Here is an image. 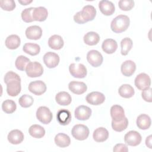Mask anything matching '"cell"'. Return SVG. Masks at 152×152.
Instances as JSON below:
<instances>
[{
    "instance_id": "obj_18",
    "label": "cell",
    "mask_w": 152,
    "mask_h": 152,
    "mask_svg": "<svg viewBox=\"0 0 152 152\" xmlns=\"http://www.w3.org/2000/svg\"><path fill=\"white\" fill-rule=\"evenodd\" d=\"M21 81L13 80L7 84V92L10 96H17L21 91Z\"/></svg>"
},
{
    "instance_id": "obj_26",
    "label": "cell",
    "mask_w": 152,
    "mask_h": 152,
    "mask_svg": "<svg viewBox=\"0 0 152 152\" xmlns=\"http://www.w3.org/2000/svg\"><path fill=\"white\" fill-rule=\"evenodd\" d=\"M137 125L138 128L145 130L150 128L151 126L150 117L146 114H141L137 118Z\"/></svg>"
},
{
    "instance_id": "obj_42",
    "label": "cell",
    "mask_w": 152,
    "mask_h": 152,
    "mask_svg": "<svg viewBox=\"0 0 152 152\" xmlns=\"http://www.w3.org/2000/svg\"><path fill=\"white\" fill-rule=\"evenodd\" d=\"M4 80V83L6 84H7L8 83L13 80L21 81V78L15 72H14L12 71H8L5 74Z\"/></svg>"
},
{
    "instance_id": "obj_14",
    "label": "cell",
    "mask_w": 152,
    "mask_h": 152,
    "mask_svg": "<svg viewBox=\"0 0 152 152\" xmlns=\"http://www.w3.org/2000/svg\"><path fill=\"white\" fill-rule=\"evenodd\" d=\"M99 8L100 11L104 15H112L115 10L114 4L109 1L102 0L99 3Z\"/></svg>"
},
{
    "instance_id": "obj_11",
    "label": "cell",
    "mask_w": 152,
    "mask_h": 152,
    "mask_svg": "<svg viewBox=\"0 0 152 152\" xmlns=\"http://www.w3.org/2000/svg\"><path fill=\"white\" fill-rule=\"evenodd\" d=\"M86 100L88 103L97 106L102 104L104 102L105 96L100 92L93 91L87 95Z\"/></svg>"
},
{
    "instance_id": "obj_24",
    "label": "cell",
    "mask_w": 152,
    "mask_h": 152,
    "mask_svg": "<svg viewBox=\"0 0 152 152\" xmlns=\"http://www.w3.org/2000/svg\"><path fill=\"white\" fill-rule=\"evenodd\" d=\"M102 48L105 53L107 54H112L118 48V44L114 39H107L103 42Z\"/></svg>"
},
{
    "instance_id": "obj_17",
    "label": "cell",
    "mask_w": 152,
    "mask_h": 152,
    "mask_svg": "<svg viewBox=\"0 0 152 152\" xmlns=\"http://www.w3.org/2000/svg\"><path fill=\"white\" fill-rule=\"evenodd\" d=\"M42 35V30L38 26H31L26 30V36L27 38L31 40H38Z\"/></svg>"
},
{
    "instance_id": "obj_8",
    "label": "cell",
    "mask_w": 152,
    "mask_h": 152,
    "mask_svg": "<svg viewBox=\"0 0 152 152\" xmlns=\"http://www.w3.org/2000/svg\"><path fill=\"white\" fill-rule=\"evenodd\" d=\"M87 60L94 67H98L103 62L102 55L96 50H91L87 54Z\"/></svg>"
},
{
    "instance_id": "obj_38",
    "label": "cell",
    "mask_w": 152,
    "mask_h": 152,
    "mask_svg": "<svg viewBox=\"0 0 152 152\" xmlns=\"http://www.w3.org/2000/svg\"><path fill=\"white\" fill-rule=\"evenodd\" d=\"M34 102L33 98L28 94H24L21 96L18 100L20 105L24 108L30 107Z\"/></svg>"
},
{
    "instance_id": "obj_2",
    "label": "cell",
    "mask_w": 152,
    "mask_h": 152,
    "mask_svg": "<svg viewBox=\"0 0 152 152\" xmlns=\"http://www.w3.org/2000/svg\"><path fill=\"white\" fill-rule=\"evenodd\" d=\"M130 23L129 18L125 15H119L113 18L110 24L111 30L116 33L126 31Z\"/></svg>"
},
{
    "instance_id": "obj_37",
    "label": "cell",
    "mask_w": 152,
    "mask_h": 152,
    "mask_svg": "<svg viewBox=\"0 0 152 152\" xmlns=\"http://www.w3.org/2000/svg\"><path fill=\"white\" fill-rule=\"evenodd\" d=\"M121 54L124 56L126 55L132 46V41L129 37L124 38L121 42Z\"/></svg>"
},
{
    "instance_id": "obj_19",
    "label": "cell",
    "mask_w": 152,
    "mask_h": 152,
    "mask_svg": "<svg viewBox=\"0 0 152 152\" xmlns=\"http://www.w3.org/2000/svg\"><path fill=\"white\" fill-rule=\"evenodd\" d=\"M23 133L18 129L11 131L8 134V140L12 144H19L24 140Z\"/></svg>"
},
{
    "instance_id": "obj_10",
    "label": "cell",
    "mask_w": 152,
    "mask_h": 152,
    "mask_svg": "<svg viewBox=\"0 0 152 152\" xmlns=\"http://www.w3.org/2000/svg\"><path fill=\"white\" fill-rule=\"evenodd\" d=\"M28 90L33 94L40 96L46 91V86L45 83L41 80L31 81L28 87Z\"/></svg>"
},
{
    "instance_id": "obj_7",
    "label": "cell",
    "mask_w": 152,
    "mask_h": 152,
    "mask_svg": "<svg viewBox=\"0 0 152 152\" xmlns=\"http://www.w3.org/2000/svg\"><path fill=\"white\" fill-rule=\"evenodd\" d=\"M142 138L140 134L136 131H130L124 136L125 142L130 146H137L141 142Z\"/></svg>"
},
{
    "instance_id": "obj_16",
    "label": "cell",
    "mask_w": 152,
    "mask_h": 152,
    "mask_svg": "<svg viewBox=\"0 0 152 152\" xmlns=\"http://www.w3.org/2000/svg\"><path fill=\"white\" fill-rule=\"evenodd\" d=\"M68 88L74 94H81L87 91V86L83 82L72 81L69 83Z\"/></svg>"
},
{
    "instance_id": "obj_32",
    "label": "cell",
    "mask_w": 152,
    "mask_h": 152,
    "mask_svg": "<svg viewBox=\"0 0 152 152\" xmlns=\"http://www.w3.org/2000/svg\"><path fill=\"white\" fill-rule=\"evenodd\" d=\"M30 135L33 138H41L45 134V130L43 127L39 125L34 124L31 125L28 129Z\"/></svg>"
},
{
    "instance_id": "obj_33",
    "label": "cell",
    "mask_w": 152,
    "mask_h": 152,
    "mask_svg": "<svg viewBox=\"0 0 152 152\" xmlns=\"http://www.w3.org/2000/svg\"><path fill=\"white\" fill-rule=\"evenodd\" d=\"M23 51L31 56H35L39 53L40 47L39 45L33 43H25L23 48Z\"/></svg>"
},
{
    "instance_id": "obj_4",
    "label": "cell",
    "mask_w": 152,
    "mask_h": 152,
    "mask_svg": "<svg viewBox=\"0 0 152 152\" xmlns=\"http://www.w3.org/2000/svg\"><path fill=\"white\" fill-rule=\"evenodd\" d=\"M26 72L29 77H38L43 74V68L38 62H30L26 66Z\"/></svg>"
},
{
    "instance_id": "obj_45",
    "label": "cell",
    "mask_w": 152,
    "mask_h": 152,
    "mask_svg": "<svg viewBox=\"0 0 152 152\" xmlns=\"http://www.w3.org/2000/svg\"><path fill=\"white\" fill-rule=\"evenodd\" d=\"M151 139L152 136L151 135L147 137L145 139V144L149 148H151Z\"/></svg>"
},
{
    "instance_id": "obj_40",
    "label": "cell",
    "mask_w": 152,
    "mask_h": 152,
    "mask_svg": "<svg viewBox=\"0 0 152 152\" xmlns=\"http://www.w3.org/2000/svg\"><path fill=\"white\" fill-rule=\"evenodd\" d=\"M0 7L4 10L11 11L15 9L16 5L13 0H1L0 1Z\"/></svg>"
},
{
    "instance_id": "obj_39",
    "label": "cell",
    "mask_w": 152,
    "mask_h": 152,
    "mask_svg": "<svg viewBox=\"0 0 152 152\" xmlns=\"http://www.w3.org/2000/svg\"><path fill=\"white\" fill-rule=\"evenodd\" d=\"M33 7H30L24 9L21 12V18L26 23H31L34 21L33 18V11L34 10Z\"/></svg>"
},
{
    "instance_id": "obj_15",
    "label": "cell",
    "mask_w": 152,
    "mask_h": 152,
    "mask_svg": "<svg viewBox=\"0 0 152 152\" xmlns=\"http://www.w3.org/2000/svg\"><path fill=\"white\" fill-rule=\"evenodd\" d=\"M136 64L131 60H126L124 62L121 67L122 74L126 77H130L135 72Z\"/></svg>"
},
{
    "instance_id": "obj_9",
    "label": "cell",
    "mask_w": 152,
    "mask_h": 152,
    "mask_svg": "<svg viewBox=\"0 0 152 152\" xmlns=\"http://www.w3.org/2000/svg\"><path fill=\"white\" fill-rule=\"evenodd\" d=\"M134 83L135 86L138 89L142 90L150 87L151 85V79L147 74L140 73L136 77Z\"/></svg>"
},
{
    "instance_id": "obj_28",
    "label": "cell",
    "mask_w": 152,
    "mask_h": 152,
    "mask_svg": "<svg viewBox=\"0 0 152 152\" xmlns=\"http://www.w3.org/2000/svg\"><path fill=\"white\" fill-rule=\"evenodd\" d=\"M55 142L59 147L65 148L70 145L71 140L69 137L64 133H59L55 137Z\"/></svg>"
},
{
    "instance_id": "obj_44",
    "label": "cell",
    "mask_w": 152,
    "mask_h": 152,
    "mask_svg": "<svg viewBox=\"0 0 152 152\" xmlns=\"http://www.w3.org/2000/svg\"><path fill=\"white\" fill-rule=\"evenodd\" d=\"M113 151L115 152H118V151H128V148L127 146L124 144H116L113 149Z\"/></svg>"
},
{
    "instance_id": "obj_5",
    "label": "cell",
    "mask_w": 152,
    "mask_h": 152,
    "mask_svg": "<svg viewBox=\"0 0 152 152\" xmlns=\"http://www.w3.org/2000/svg\"><path fill=\"white\" fill-rule=\"evenodd\" d=\"M52 113L46 106H40L36 111L37 119L43 124H49L52 119Z\"/></svg>"
},
{
    "instance_id": "obj_12",
    "label": "cell",
    "mask_w": 152,
    "mask_h": 152,
    "mask_svg": "<svg viewBox=\"0 0 152 152\" xmlns=\"http://www.w3.org/2000/svg\"><path fill=\"white\" fill-rule=\"evenodd\" d=\"M43 62L49 68H53L57 66L59 62V56L56 53L48 52L43 56Z\"/></svg>"
},
{
    "instance_id": "obj_35",
    "label": "cell",
    "mask_w": 152,
    "mask_h": 152,
    "mask_svg": "<svg viewBox=\"0 0 152 152\" xmlns=\"http://www.w3.org/2000/svg\"><path fill=\"white\" fill-rule=\"evenodd\" d=\"M17 109V105L14 101L7 99L3 102L2 104V110L7 113H12L15 111Z\"/></svg>"
},
{
    "instance_id": "obj_41",
    "label": "cell",
    "mask_w": 152,
    "mask_h": 152,
    "mask_svg": "<svg viewBox=\"0 0 152 152\" xmlns=\"http://www.w3.org/2000/svg\"><path fill=\"white\" fill-rule=\"evenodd\" d=\"M118 5L122 11H129L134 7V1L132 0H121L118 2Z\"/></svg>"
},
{
    "instance_id": "obj_36",
    "label": "cell",
    "mask_w": 152,
    "mask_h": 152,
    "mask_svg": "<svg viewBox=\"0 0 152 152\" xmlns=\"http://www.w3.org/2000/svg\"><path fill=\"white\" fill-rule=\"evenodd\" d=\"M29 62H30V61L28 58L24 55H20L17 58L15 62V65L17 69L24 71Z\"/></svg>"
},
{
    "instance_id": "obj_30",
    "label": "cell",
    "mask_w": 152,
    "mask_h": 152,
    "mask_svg": "<svg viewBox=\"0 0 152 152\" xmlns=\"http://www.w3.org/2000/svg\"><path fill=\"white\" fill-rule=\"evenodd\" d=\"M83 40L86 45L94 46L99 43L100 40V36L96 32L89 31L84 35Z\"/></svg>"
},
{
    "instance_id": "obj_29",
    "label": "cell",
    "mask_w": 152,
    "mask_h": 152,
    "mask_svg": "<svg viewBox=\"0 0 152 152\" xmlns=\"http://www.w3.org/2000/svg\"><path fill=\"white\" fill-rule=\"evenodd\" d=\"M55 100L58 104L61 106H67L71 103L72 98L68 93L66 91H61L56 95Z\"/></svg>"
},
{
    "instance_id": "obj_6",
    "label": "cell",
    "mask_w": 152,
    "mask_h": 152,
    "mask_svg": "<svg viewBox=\"0 0 152 152\" xmlns=\"http://www.w3.org/2000/svg\"><path fill=\"white\" fill-rule=\"evenodd\" d=\"M71 75L74 78H83L87 75V68L82 64H71L69 66Z\"/></svg>"
},
{
    "instance_id": "obj_46",
    "label": "cell",
    "mask_w": 152,
    "mask_h": 152,
    "mask_svg": "<svg viewBox=\"0 0 152 152\" xmlns=\"http://www.w3.org/2000/svg\"><path fill=\"white\" fill-rule=\"evenodd\" d=\"M33 1H28V0H24V1H18V2L20 3L23 5H27L30 3H31Z\"/></svg>"
},
{
    "instance_id": "obj_43",
    "label": "cell",
    "mask_w": 152,
    "mask_h": 152,
    "mask_svg": "<svg viewBox=\"0 0 152 152\" xmlns=\"http://www.w3.org/2000/svg\"><path fill=\"white\" fill-rule=\"evenodd\" d=\"M151 94H152V89L150 87L147 88L145 89L142 90L141 93L142 98L147 102H151L152 98H151Z\"/></svg>"
},
{
    "instance_id": "obj_21",
    "label": "cell",
    "mask_w": 152,
    "mask_h": 152,
    "mask_svg": "<svg viewBox=\"0 0 152 152\" xmlns=\"http://www.w3.org/2000/svg\"><path fill=\"white\" fill-rule=\"evenodd\" d=\"M32 15L34 21H44L48 17V12L46 8L43 7H39L34 8Z\"/></svg>"
},
{
    "instance_id": "obj_31",
    "label": "cell",
    "mask_w": 152,
    "mask_h": 152,
    "mask_svg": "<svg viewBox=\"0 0 152 152\" xmlns=\"http://www.w3.org/2000/svg\"><path fill=\"white\" fill-rule=\"evenodd\" d=\"M118 93L122 97L128 99L132 97L134 95L135 91L131 85L125 84L121 86L119 88Z\"/></svg>"
},
{
    "instance_id": "obj_27",
    "label": "cell",
    "mask_w": 152,
    "mask_h": 152,
    "mask_svg": "<svg viewBox=\"0 0 152 152\" xmlns=\"http://www.w3.org/2000/svg\"><path fill=\"white\" fill-rule=\"evenodd\" d=\"M21 43V40L18 36L16 34H11L8 36L5 42L6 47L10 49H17Z\"/></svg>"
},
{
    "instance_id": "obj_3",
    "label": "cell",
    "mask_w": 152,
    "mask_h": 152,
    "mask_svg": "<svg viewBox=\"0 0 152 152\" xmlns=\"http://www.w3.org/2000/svg\"><path fill=\"white\" fill-rule=\"evenodd\" d=\"M72 137L77 140L83 141L87 139L89 135V129L88 127L83 124H77L74 125L71 130Z\"/></svg>"
},
{
    "instance_id": "obj_25",
    "label": "cell",
    "mask_w": 152,
    "mask_h": 152,
    "mask_svg": "<svg viewBox=\"0 0 152 152\" xmlns=\"http://www.w3.org/2000/svg\"><path fill=\"white\" fill-rule=\"evenodd\" d=\"M110 112L112 120L116 122L121 121L125 117V112L123 107L118 104L112 106Z\"/></svg>"
},
{
    "instance_id": "obj_34",
    "label": "cell",
    "mask_w": 152,
    "mask_h": 152,
    "mask_svg": "<svg viewBox=\"0 0 152 152\" xmlns=\"http://www.w3.org/2000/svg\"><path fill=\"white\" fill-rule=\"evenodd\" d=\"M128 125V120L125 116L119 121H112V129L116 132H122L124 131Z\"/></svg>"
},
{
    "instance_id": "obj_20",
    "label": "cell",
    "mask_w": 152,
    "mask_h": 152,
    "mask_svg": "<svg viewBox=\"0 0 152 152\" xmlns=\"http://www.w3.org/2000/svg\"><path fill=\"white\" fill-rule=\"evenodd\" d=\"M56 118L59 124L62 125H68L71 121V112L67 109H61L57 113Z\"/></svg>"
},
{
    "instance_id": "obj_13",
    "label": "cell",
    "mask_w": 152,
    "mask_h": 152,
    "mask_svg": "<svg viewBox=\"0 0 152 152\" xmlns=\"http://www.w3.org/2000/svg\"><path fill=\"white\" fill-rule=\"evenodd\" d=\"M75 117L80 121H86L90 118L91 115V109L84 105L78 106L74 112Z\"/></svg>"
},
{
    "instance_id": "obj_22",
    "label": "cell",
    "mask_w": 152,
    "mask_h": 152,
    "mask_svg": "<svg viewBox=\"0 0 152 152\" xmlns=\"http://www.w3.org/2000/svg\"><path fill=\"white\" fill-rule=\"evenodd\" d=\"M64 40L59 35L54 34L50 36L48 40V45L49 48L55 50H59L64 46Z\"/></svg>"
},
{
    "instance_id": "obj_1",
    "label": "cell",
    "mask_w": 152,
    "mask_h": 152,
    "mask_svg": "<svg viewBox=\"0 0 152 152\" xmlns=\"http://www.w3.org/2000/svg\"><path fill=\"white\" fill-rule=\"evenodd\" d=\"M96 15V8L91 5L84 6L82 10L77 12L74 16V20L78 24H84L94 20Z\"/></svg>"
},
{
    "instance_id": "obj_23",
    "label": "cell",
    "mask_w": 152,
    "mask_h": 152,
    "mask_svg": "<svg viewBox=\"0 0 152 152\" xmlns=\"http://www.w3.org/2000/svg\"><path fill=\"white\" fill-rule=\"evenodd\" d=\"M93 137L94 140L96 142H103L108 138L109 132L106 128L103 127H99L94 131Z\"/></svg>"
}]
</instances>
